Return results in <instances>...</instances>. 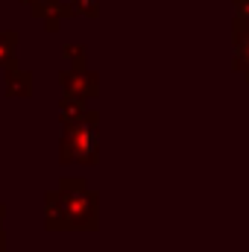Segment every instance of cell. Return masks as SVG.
I'll return each instance as SVG.
<instances>
[{
	"label": "cell",
	"mask_w": 249,
	"mask_h": 252,
	"mask_svg": "<svg viewBox=\"0 0 249 252\" xmlns=\"http://www.w3.org/2000/svg\"><path fill=\"white\" fill-rule=\"evenodd\" d=\"M59 161L62 164H97L100 161V115H97V109H88V115L73 124H62Z\"/></svg>",
	"instance_id": "obj_1"
},
{
	"label": "cell",
	"mask_w": 249,
	"mask_h": 252,
	"mask_svg": "<svg viewBox=\"0 0 249 252\" xmlns=\"http://www.w3.org/2000/svg\"><path fill=\"white\" fill-rule=\"evenodd\" d=\"M59 193L67 211V226L73 232H94L100 226V193L88 188L82 176H62Z\"/></svg>",
	"instance_id": "obj_2"
},
{
	"label": "cell",
	"mask_w": 249,
	"mask_h": 252,
	"mask_svg": "<svg viewBox=\"0 0 249 252\" xmlns=\"http://www.w3.org/2000/svg\"><path fill=\"white\" fill-rule=\"evenodd\" d=\"M59 85H62V94L79 97V100H85V103L100 94V76H97V70H91V67H85V70L64 67V70H59Z\"/></svg>",
	"instance_id": "obj_3"
},
{
	"label": "cell",
	"mask_w": 249,
	"mask_h": 252,
	"mask_svg": "<svg viewBox=\"0 0 249 252\" xmlns=\"http://www.w3.org/2000/svg\"><path fill=\"white\" fill-rule=\"evenodd\" d=\"M3 94L6 97H18V100L32 97V70L21 67V62L9 64L6 73H3Z\"/></svg>",
	"instance_id": "obj_4"
},
{
	"label": "cell",
	"mask_w": 249,
	"mask_h": 252,
	"mask_svg": "<svg viewBox=\"0 0 249 252\" xmlns=\"http://www.w3.org/2000/svg\"><path fill=\"white\" fill-rule=\"evenodd\" d=\"M44 229L47 232H67V211H64L62 193L59 188L44 193Z\"/></svg>",
	"instance_id": "obj_5"
},
{
	"label": "cell",
	"mask_w": 249,
	"mask_h": 252,
	"mask_svg": "<svg viewBox=\"0 0 249 252\" xmlns=\"http://www.w3.org/2000/svg\"><path fill=\"white\" fill-rule=\"evenodd\" d=\"M235 67L249 79V24L235 21Z\"/></svg>",
	"instance_id": "obj_6"
},
{
	"label": "cell",
	"mask_w": 249,
	"mask_h": 252,
	"mask_svg": "<svg viewBox=\"0 0 249 252\" xmlns=\"http://www.w3.org/2000/svg\"><path fill=\"white\" fill-rule=\"evenodd\" d=\"M18 44H21L18 30H0V67L3 70L18 62Z\"/></svg>",
	"instance_id": "obj_7"
},
{
	"label": "cell",
	"mask_w": 249,
	"mask_h": 252,
	"mask_svg": "<svg viewBox=\"0 0 249 252\" xmlns=\"http://www.w3.org/2000/svg\"><path fill=\"white\" fill-rule=\"evenodd\" d=\"M85 115H88L85 100L62 94V100H59V124H73V121H79V118H85Z\"/></svg>",
	"instance_id": "obj_8"
},
{
	"label": "cell",
	"mask_w": 249,
	"mask_h": 252,
	"mask_svg": "<svg viewBox=\"0 0 249 252\" xmlns=\"http://www.w3.org/2000/svg\"><path fill=\"white\" fill-rule=\"evenodd\" d=\"M73 15H76V9L70 6V0H59V3L53 6V9H47V12H44L41 24H44V27H47V30L53 32V30H59V27H62V21L73 18Z\"/></svg>",
	"instance_id": "obj_9"
},
{
	"label": "cell",
	"mask_w": 249,
	"mask_h": 252,
	"mask_svg": "<svg viewBox=\"0 0 249 252\" xmlns=\"http://www.w3.org/2000/svg\"><path fill=\"white\" fill-rule=\"evenodd\" d=\"M62 56H67L70 59V67H76V70H85L88 67V47L82 41H64Z\"/></svg>",
	"instance_id": "obj_10"
},
{
	"label": "cell",
	"mask_w": 249,
	"mask_h": 252,
	"mask_svg": "<svg viewBox=\"0 0 249 252\" xmlns=\"http://www.w3.org/2000/svg\"><path fill=\"white\" fill-rule=\"evenodd\" d=\"M70 6L76 9V15H88V18L100 15V0H70Z\"/></svg>",
	"instance_id": "obj_11"
},
{
	"label": "cell",
	"mask_w": 249,
	"mask_h": 252,
	"mask_svg": "<svg viewBox=\"0 0 249 252\" xmlns=\"http://www.w3.org/2000/svg\"><path fill=\"white\" fill-rule=\"evenodd\" d=\"M3 220H6V202H0V229H3Z\"/></svg>",
	"instance_id": "obj_12"
},
{
	"label": "cell",
	"mask_w": 249,
	"mask_h": 252,
	"mask_svg": "<svg viewBox=\"0 0 249 252\" xmlns=\"http://www.w3.org/2000/svg\"><path fill=\"white\" fill-rule=\"evenodd\" d=\"M0 252H6V232L0 229Z\"/></svg>",
	"instance_id": "obj_13"
}]
</instances>
